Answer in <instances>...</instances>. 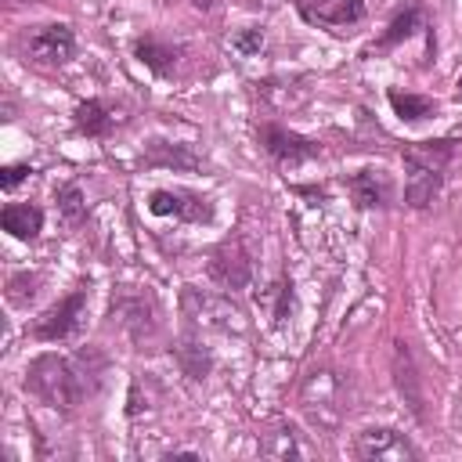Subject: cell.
<instances>
[{"mask_svg":"<svg viewBox=\"0 0 462 462\" xmlns=\"http://www.w3.org/2000/svg\"><path fill=\"white\" fill-rule=\"evenodd\" d=\"M152 300L144 292H134V289H123L112 296V318H119V325L134 336V339H144L152 328H155V318H152Z\"/></svg>","mask_w":462,"mask_h":462,"instance_id":"obj_11","label":"cell"},{"mask_svg":"<svg viewBox=\"0 0 462 462\" xmlns=\"http://www.w3.org/2000/svg\"><path fill=\"white\" fill-rule=\"evenodd\" d=\"M166 458H199V451H170Z\"/></svg>","mask_w":462,"mask_h":462,"instance_id":"obj_29","label":"cell"},{"mask_svg":"<svg viewBox=\"0 0 462 462\" xmlns=\"http://www.w3.org/2000/svg\"><path fill=\"white\" fill-rule=\"evenodd\" d=\"M87 318V289H72L65 300H58L54 307H47L36 325H32V336L36 339H47V343H58V339H69L79 321Z\"/></svg>","mask_w":462,"mask_h":462,"instance_id":"obj_5","label":"cell"},{"mask_svg":"<svg viewBox=\"0 0 462 462\" xmlns=\"http://www.w3.org/2000/svg\"><path fill=\"white\" fill-rule=\"evenodd\" d=\"M296 11L321 29L357 25L365 18V0H296Z\"/></svg>","mask_w":462,"mask_h":462,"instance_id":"obj_8","label":"cell"},{"mask_svg":"<svg viewBox=\"0 0 462 462\" xmlns=\"http://www.w3.org/2000/svg\"><path fill=\"white\" fill-rule=\"evenodd\" d=\"M419 25H422V7H419V4H408L404 11H397V14L390 18V25H386V32L379 36L375 51H390V47H397V43L408 40Z\"/></svg>","mask_w":462,"mask_h":462,"instance_id":"obj_18","label":"cell"},{"mask_svg":"<svg viewBox=\"0 0 462 462\" xmlns=\"http://www.w3.org/2000/svg\"><path fill=\"white\" fill-rule=\"evenodd\" d=\"M209 274H213V282H217L220 289H227V292L245 289L249 278H253V260H249L245 245H242L238 238H224V242L209 253Z\"/></svg>","mask_w":462,"mask_h":462,"instance_id":"obj_7","label":"cell"},{"mask_svg":"<svg viewBox=\"0 0 462 462\" xmlns=\"http://www.w3.org/2000/svg\"><path fill=\"white\" fill-rule=\"evenodd\" d=\"M36 285H40V278H36V274H29V271L11 274V278H7V300H11L14 307H29V303H32V296H36Z\"/></svg>","mask_w":462,"mask_h":462,"instance_id":"obj_25","label":"cell"},{"mask_svg":"<svg viewBox=\"0 0 462 462\" xmlns=\"http://www.w3.org/2000/svg\"><path fill=\"white\" fill-rule=\"evenodd\" d=\"M235 47H238L242 54H253V51H260V47H263V32H260V29H249V32L235 36Z\"/></svg>","mask_w":462,"mask_h":462,"instance_id":"obj_28","label":"cell"},{"mask_svg":"<svg viewBox=\"0 0 462 462\" xmlns=\"http://www.w3.org/2000/svg\"><path fill=\"white\" fill-rule=\"evenodd\" d=\"M354 451L365 462H415V458H422V451L404 433H397L390 426H368V430H361Z\"/></svg>","mask_w":462,"mask_h":462,"instance_id":"obj_4","label":"cell"},{"mask_svg":"<svg viewBox=\"0 0 462 462\" xmlns=\"http://www.w3.org/2000/svg\"><path fill=\"white\" fill-rule=\"evenodd\" d=\"M404 162H422V166H437L444 170L455 155V141H408L401 148Z\"/></svg>","mask_w":462,"mask_h":462,"instance_id":"obj_16","label":"cell"},{"mask_svg":"<svg viewBox=\"0 0 462 462\" xmlns=\"http://www.w3.org/2000/svg\"><path fill=\"white\" fill-rule=\"evenodd\" d=\"M260 451L267 458H307L310 455V448L300 440V433L292 426H278L274 433H267L263 444H260Z\"/></svg>","mask_w":462,"mask_h":462,"instance_id":"obj_17","label":"cell"},{"mask_svg":"<svg viewBox=\"0 0 462 462\" xmlns=\"http://www.w3.org/2000/svg\"><path fill=\"white\" fill-rule=\"evenodd\" d=\"M29 173H32V170H29V166H22V162L4 166V170H0V188H7V191H11V188H18V184H22Z\"/></svg>","mask_w":462,"mask_h":462,"instance_id":"obj_27","label":"cell"},{"mask_svg":"<svg viewBox=\"0 0 462 462\" xmlns=\"http://www.w3.org/2000/svg\"><path fill=\"white\" fill-rule=\"evenodd\" d=\"M393 383H397V393L404 397V404L411 408V415L422 422L426 419V393H422V379H419L411 346L404 339L393 343Z\"/></svg>","mask_w":462,"mask_h":462,"instance_id":"obj_9","label":"cell"},{"mask_svg":"<svg viewBox=\"0 0 462 462\" xmlns=\"http://www.w3.org/2000/svg\"><path fill=\"white\" fill-rule=\"evenodd\" d=\"M22 51H25V58H32L40 65H65L76 54V36H72V29L65 22L40 25L32 32H25Z\"/></svg>","mask_w":462,"mask_h":462,"instance_id":"obj_6","label":"cell"},{"mask_svg":"<svg viewBox=\"0 0 462 462\" xmlns=\"http://www.w3.org/2000/svg\"><path fill=\"white\" fill-rule=\"evenodd\" d=\"M25 390L58 411H72L87 397V375L61 354H40L25 368Z\"/></svg>","mask_w":462,"mask_h":462,"instance_id":"obj_1","label":"cell"},{"mask_svg":"<svg viewBox=\"0 0 462 462\" xmlns=\"http://www.w3.org/2000/svg\"><path fill=\"white\" fill-rule=\"evenodd\" d=\"M260 144L267 148V155H274L278 162H289V166H296L303 159H314L321 152L314 141H307V137H300V134H292L285 126H274V123L260 126Z\"/></svg>","mask_w":462,"mask_h":462,"instance_id":"obj_10","label":"cell"},{"mask_svg":"<svg viewBox=\"0 0 462 462\" xmlns=\"http://www.w3.org/2000/svg\"><path fill=\"white\" fill-rule=\"evenodd\" d=\"M148 209L159 213V217L173 213V217H184V220H209V202L191 195V191H152Z\"/></svg>","mask_w":462,"mask_h":462,"instance_id":"obj_12","label":"cell"},{"mask_svg":"<svg viewBox=\"0 0 462 462\" xmlns=\"http://www.w3.org/2000/svg\"><path fill=\"white\" fill-rule=\"evenodd\" d=\"M390 105H393V112L404 123H419V119L433 116V108H437L430 97H422V94H401V90H390Z\"/></svg>","mask_w":462,"mask_h":462,"instance_id":"obj_22","label":"cell"},{"mask_svg":"<svg viewBox=\"0 0 462 462\" xmlns=\"http://www.w3.org/2000/svg\"><path fill=\"white\" fill-rule=\"evenodd\" d=\"M72 119H76V130L87 134V137H105V134L112 130V123H116V116H112L97 97L76 105V116H72Z\"/></svg>","mask_w":462,"mask_h":462,"instance_id":"obj_19","label":"cell"},{"mask_svg":"<svg viewBox=\"0 0 462 462\" xmlns=\"http://www.w3.org/2000/svg\"><path fill=\"white\" fill-rule=\"evenodd\" d=\"M180 310L184 318L195 325V328H206V332H242L245 321H242V310L231 303V296L224 292H209V289H195V285H184L180 292Z\"/></svg>","mask_w":462,"mask_h":462,"instance_id":"obj_2","label":"cell"},{"mask_svg":"<svg viewBox=\"0 0 462 462\" xmlns=\"http://www.w3.org/2000/svg\"><path fill=\"white\" fill-rule=\"evenodd\" d=\"M144 162H152V166H199V159L188 152V148H170V144H162V141H155L152 148H148V155H144Z\"/></svg>","mask_w":462,"mask_h":462,"instance_id":"obj_23","label":"cell"},{"mask_svg":"<svg viewBox=\"0 0 462 462\" xmlns=\"http://www.w3.org/2000/svg\"><path fill=\"white\" fill-rule=\"evenodd\" d=\"M458 97H462V76H458Z\"/></svg>","mask_w":462,"mask_h":462,"instance_id":"obj_30","label":"cell"},{"mask_svg":"<svg viewBox=\"0 0 462 462\" xmlns=\"http://www.w3.org/2000/svg\"><path fill=\"white\" fill-rule=\"evenodd\" d=\"M346 184H350L357 206H365V209L390 202V177H386L383 170H361V173H354Z\"/></svg>","mask_w":462,"mask_h":462,"instance_id":"obj_15","label":"cell"},{"mask_svg":"<svg viewBox=\"0 0 462 462\" xmlns=\"http://www.w3.org/2000/svg\"><path fill=\"white\" fill-rule=\"evenodd\" d=\"M289 310H292V282H289V278H282V285H278V307H274V321L282 325V321L289 318Z\"/></svg>","mask_w":462,"mask_h":462,"instance_id":"obj_26","label":"cell"},{"mask_svg":"<svg viewBox=\"0 0 462 462\" xmlns=\"http://www.w3.org/2000/svg\"><path fill=\"white\" fill-rule=\"evenodd\" d=\"M300 404H303V415L310 419V426H318V430L339 426V419L346 411L339 375L328 368H314L300 386Z\"/></svg>","mask_w":462,"mask_h":462,"instance_id":"obj_3","label":"cell"},{"mask_svg":"<svg viewBox=\"0 0 462 462\" xmlns=\"http://www.w3.org/2000/svg\"><path fill=\"white\" fill-rule=\"evenodd\" d=\"M58 209H61V217H65L69 224H79V220L87 217V202H83L79 184H61V188H58Z\"/></svg>","mask_w":462,"mask_h":462,"instance_id":"obj_24","label":"cell"},{"mask_svg":"<svg viewBox=\"0 0 462 462\" xmlns=\"http://www.w3.org/2000/svg\"><path fill=\"white\" fill-rule=\"evenodd\" d=\"M0 224H4L7 235L22 238V242H32L40 235V227H43V213L32 202H11V206H4Z\"/></svg>","mask_w":462,"mask_h":462,"instance_id":"obj_14","label":"cell"},{"mask_svg":"<svg viewBox=\"0 0 462 462\" xmlns=\"http://www.w3.org/2000/svg\"><path fill=\"white\" fill-rule=\"evenodd\" d=\"M408 166V184H404V202L411 209H426L433 202V195L440 191L444 170L437 166H422V162H404Z\"/></svg>","mask_w":462,"mask_h":462,"instance_id":"obj_13","label":"cell"},{"mask_svg":"<svg viewBox=\"0 0 462 462\" xmlns=\"http://www.w3.org/2000/svg\"><path fill=\"white\" fill-rule=\"evenodd\" d=\"M173 357H177V365L184 368V375L188 379H206L209 375V368H213V357H209V350L199 343V339H180L177 346H173Z\"/></svg>","mask_w":462,"mask_h":462,"instance_id":"obj_20","label":"cell"},{"mask_svg":"<svg viewBox=\"0 0 462 462\" xmlns=\"http://www.w3.org/2000/svg\"><path fill=\"white\" fill-rule=\"evenodd\" d=\"M134 54L152 69V72H159V76H166L170 72V65L177 61V51L173 47H166V43H159V40H137L134 43Z\"/></svg>","mask_w":462,"mask_h":462,"instance_id":"obj_21","label":"cell"}]
</instances>
